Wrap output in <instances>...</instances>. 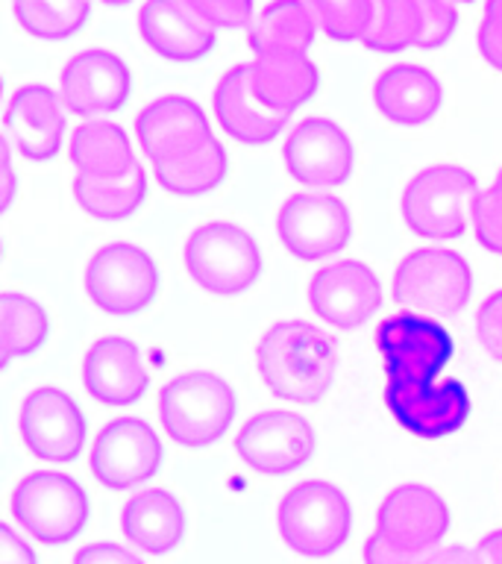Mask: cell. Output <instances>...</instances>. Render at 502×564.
<instances>
[{
  "instance_id": "cell-1",
  "label": "cell",
  "mask_w": 502,
  "mask_h": 564,
  "mask_svg": "<svg viewBox=\"0 0 502 564\" xmlns=\"http://www.w3.org/2000/svg\"><path fill=\"white\" fill-rule=\"evenodd\" d=\"M255 370L273 397L297 405H317L332 391L338 347L320 326L308 321H276L255 344Z\"/></svg>"
},
{
  "instance_id": "cell-2",
  "label": "cell",
  "mask_w": 502,
  "mask_h": 564,
  "mask_svg": "<svg viewBox=\"0 0 502 564\" xmlns=\"http://www.w3.org/2000/svg\"><path fill=\"white\" fill-rule=\"evenodd\" d=\"M156 414L176 447L206 449L236 423V388L215 370H185L159 391Z\"/></svg>"
},
{
  "instance_id": "cell-3",
  "label": "cell",
  "mask_w": 502,
  "mask_h": 564,
  "mask_svg": "<svg viewBox=\"0 0 502 564\" xmlns=\"http://www.w3.org/2000/svg\"><path fill=\"white\" fill-rule=\"evenodd\" d=\"M276 532L291 553L329 558L341 553L352 532V502L338 485L306 479L276 506Z\"/></svg>"
},
{
  "instance_id": "cell-4",
  "label": "cell",
  "mask_w": 502,
  "mask_h": 564,
  "mask_svg": "<svg viewBox=\"0 0 502 564\" xmlns=\"http://www.w3.org/2000/svg\"><path fill=\"white\" fill-rule=\"evenodd\" d=\"M183 264L197 289L215 297H238L259 282L264 271L262 247L232 220H209L183 245Z\"/></svg>"
},
{
  "instance_id": "cell-5",
  "label": "cell",
  "mask_w": 502,
  "mask_h": 564,
  "mask_svg": "<svg viewBox=\"0 0 502 564\" xmlns=\"http://www.w3.org/2000/svg\"><path fill=\"white\" fill-rule=\"evenodd\" d=\"M479 192V180L467 167L452 162L423 167L408 180L400 203L405 227L426 241H456L473 220Z\"/></svg>"
},
{
  "instance_id": "cell-6",
  "label": "cell",
  "mask_w": 502,
  "mask_h": 564,
  "mask_svg": "<svg viewBox=\"0 0 502 564\" xmlns=\"http://www.w3.org/2000/svg\"><path fill=\"white\" fill-rule=\"evenodd\" d=\"M391 294L403 312L432 317L461 315L473 297V268L465 256L447 247H421L400 259Z\"/></svg>"
},
{
  "instance_id": "cell-7",
  "label": "cell",
  "mask_w": 502,
  "mask_h": 564,
  "mask_svg": "<svg viewBox=\"0 0 502 564\" xmlns=\"http://www.w3.org/2000/svg\"><path fill=\"white\" fill-rule=\"evenodd\" d=\"M9 509L26 535L39 544L62 546L83 535L91 502L74 476L62 470H35L18 479Z\"/></svg>"
},
{
  "instance_id": "cell-8",
  "label": "cell",
  "mask_w": 502,
  "mask_h": 564,
  "mask_svg": "<svg viewBox=\"0 0 502 564\" xmlns=\"http://www.w3.org/2000/svg\"><path fill=\"white\" fill-rule=\"evenodd\" d=\"M83 285L103 315H141L159 297V264L139 245L112 241L91 253Z\"/></svg>"
},
{
  "instance_id": "cell-9",
  "label": "cell",
  "mask_w": 502,
  "mask_h": 564,
  "mask_svg": "<svg viewBox=\"0 0 502 564\" xmlns=\"http://www.w3.org/2000/svg\"><path fill=\"white\" fill-rule=\"evenodd\" d=\"M352 215L332 192H297L276 212V236L299 262L341 253L352 238Z\"/></svg>"
},
{
  "instance_id": "cell-10",
  "label": "cell",
  "mask_w": 502,
  "mask_h": 564,
  "mask_svg": "<svg viewBox=\"0 0 502 564\" xmlns=\"http://www.w3.org/2000/svg\"><path fill=\"white\" fill-rule=\"evenodd\" d=\"M165 447L144 417H114L97 432L88 449V467L109 491H132L159 474Z\"/></svg>"
},
{
  "instance_id": "cell-11",
  "label": "cell",
  "mask_w": 502,
  "mask_h": 564,
  "mask_svg": "<svg viewBox=\"0 0 502 564\" xmlns=\"http://www.w3.org/2000/svg\"><path fill=\"white\" fill-rule=\"evenodd\" d=\"M18 432L30 456L47 465H68L86 447L88 423L68 391L42 386L24 397L18 412Z\"/></svg>"
},
{
  "instance_id": "cell-12",
  "label": "cell",
  "mask_w": 502,
  "mask_h": 564,
  "mask_svg": "<svg viewBox=\"0 0 502 564\" xmlns=\"http://www.w3.org/2000/svg\"><path fill=\"white\" fill-rule=\"evenodd\" d=\"M282 162L291 180L312 192L341 188L356 171V144L341 123L312 115L291 130L282 148Z\"/></svg>"
},
{
  "instance_id": "cell-13",
  "label": "cell",
  "mask_w": 502,
  "mask_h": 564,
  "mask_svg": "<svg viewBox=\"0 0 502 564\" xmlns=\"http://www.w3.org/2000/svg\"><path fill=\"white\" fill-rule=\"evenodd\" d=\"M388 382H435L452 359V335L432 317L396 312L376 329Z\"/></svg>"
},
{
  "instance_id": "cell-14",
  "label": "cell",
  "mask_w": 502,
  "mask_h": 564,
  "mask_svg": "<svg viewBox=\"0 0 502 564\" xmlns=\"http://www.w3.org/2000/svg\"><path fill=\"white\" fill-rule=\"evenodd\" d=\"M452 527L447 500L421 482L396 485L376 511V532L385 544L408 555H432Z\"/></svg>"
},
{
  "instance_id": "cell-15",
  "label": "cell",
  "mask_w": 502,
  "mask_h": 564,
  "mask_svg": "<svg viewBox=\"0 0 502 564\" xmlns=\"http://www.w3.org/2000/svg\"><path fill=\"white\" fill-rule=\"evenodd\" d=\"M317 438L312 423L288 409H268L241 423L236 453L250 470L262 476H288L315 456Z\"/></svg>"
},
{
  "instance_id": "cell-16",
  "label": "cell",
  "mask_w": 502,
  "mask_h": 564,
  "mask_svg": "<svg viewBox=\"0 0 502 564\" xmlns=\"http://www.w3.org/2000/svg\"><path fill=\"white\" fill-rule=\"evenodd\" d=\"M308 306L324 324L352 333L379 312L382 285L373 268L361 259H338L312 276Z\"/></svg>"
},
{
  "instance_id": "cell-17",
  "label": "cell",
  "mask_w": 502,
  "mask_h": 564,
  "mask_svg": "<svg viewBox=\"0 0 502 564\" xmlns=\"http://www.w3.org/2000/svg\"><path fill=\"white\" fill-rule=\"evenodd\" d=\"M130 65L106 47L74 53L59 74V97L65 109L88 121L118 112L130 100Z\"/></svg>"
},
{
  "instance_id": "cell-18",
  "label": "cell",
  "mask_w": 502,
  "mask_h": 564,
  "mask_svg": "<svg viewBox=\"0 0 502 564\" xmlns=\"http://www.w3.org/2000/svg\"><path fill=\"white\" fill-rule=\"evenodd\" d=\"M385 405L394 421L417 438L438 441L470 417V391L461 379L447 382H388Z\"/></svg>"
},
{
  "instance_id": "cell-19",
  "label": "cell",
  "mask_w": 502,
  "mask_h": 564,
  "mask_svg": "<svg viewBox=\"0 0 502 564\" xmlns=\"http://www.w3.org/2000/svg\"><path fill=\"white\" fill-rule=\"evenodd\" d=\"M135 135H139L144 156L153 165L183 159L215 141L203 106L185 95H165L150 100L135 115Z\"/></svg>"
},
{
  "instance_id": "cell-20",
  "label": "cell",
  "mask_w": 502,
  "mask_h": 564,
  "mask_svg": "<svg viewBox=\"0 0 502 564\" xmlns=\"http://www.w3.org/2000/svg\"><path fill=\"white\" fill-rule=\"evenodd\" d=\"M65 112L68 109L62 104L59 91L42 83L21 86L9 97L7 115H3L7 141L26 162H47L65 144V132H68Z\"/></svg>"
},
{
  "instance_id": "cell-21",
  "label": "cell",
  "mask_w": 502,
  "mask_h": 564,
  "mask_svg": "<svg viewBox=\"0 0 502 564\" xmlns=\"http://www.w3.org/2000/svg\"><path fill=\"white\" fill-rule=\"evenodd\" d=\"M83 386L97 403L112 409L139 403L150 386V370L139 344L123 335H106L91 344L83 356Z\"/></svg>"
},
{
  "instance_id": "cell-22",
  "label": "cell",
  "mask_w": 502,
  "mask_h": 564,
  "mask_svg": "<svg viewBox=\"0 0 502 564\" xmlns=\"http://www.w3.org/2000/svg\"><path fill=\"white\" fill-rule=\"evenodd\" d=\"M139 33L150 51L167 62H197L218 42V30L203 21L194 0H144Z\"/></svg>"
},
{
  "instance_id": "cell-23",
  "label": "cell",
  "mask_w": 502,
  "mask_h": 564,
  "mask_svg": "<svg viewBox=\"0 0 502 564\" xmlns=\"http://www.w3.org/2000/svg\"><path fill=\"white\" fill-rule=\"evenodd\" d=\"M215 118L229 139L247 148L271 144L288 123V115L273 112L255 97L250 83V62L229 68L215 86Z\"/></svg>"
},
{
  "instance_id": "cell-24",
  "label": "cell",
  "mask_w": 502,
  "mask_h": 564,
  "mask_svg": "<svg viewBox=\"0 0 502 564\" xmlns=\"http://www.w3.org/2000/svg\"><path fill=\"white\" fill-rule=\"evenodd\" d=\"M373 106L388 123L396 127H423L444 106L440 79L423 65L400 62L391 65L373 83Z\"/></svg>"
},
{
  "instance_id": "cell-25",
  "label": "cell",
  "mask_w": 502,
  "mask_h": 564,
  "mask_svg": "<svg viewBox=\"0 0 502 564\" xmlns=\"http://www.w3.org/2000/svg\"><path fill=\"white\" fill-rule=\"evenodd\" d=\"M121 529L132 546L148 555H167L185 541L188 514L183 500L167 488H144L121 509Z\"/></svg>"
},
{
  "instance_id": "cell-26",
  "label": "cell",
  "mask_w": 502,
  "mask_h": 564,
  "mask_svg": "<svg viewBox=\"0 0 502 564\" xmlns=\"http://www.w3.org/2000/svg\"><path fill=\"white\" fill-rule=\"evenodd\" d=\"M250 83L268 109L291 118L317 95L320 70L308 59V53H255L250 62Z\"/></svg>"
},
{
  "instance_id": "cell-27",
  "label": "cell",
  "mask_w": 502,
  "mask_h": 564,
  "mask_svg": "<svg viewBox=\"0 0 502 564\" xmlns=\"http://www.w3.org/2000/svg\"><path fill=\"white\" fill-rule=\"evenodd\" d=\"M70 162L79 176L112 180L139 165L132 141L114 121H86L70 132Z\"/></svg>"
},
{
  "instance_id": "cell-28",
  "label": "cell",
  "mask_w": 502,
  "mask_h": 564,
  "mask_svg": "<svg viewBox=\"0 0 502 564\" xmlns=\"http://www.w3.org/2000/svg\"><path fill=\"white\" fill-rule=\"evenodd\" d=\"M317 18L308 0H271L247 26V42L255 53H308L317 35Z\"/></svg>"
},
{
  "instance_id": "cell-29",
  "label": "cell",
  "mask_w": 502,
  "mask_h": 564,
  "mask_svg": "<svg viewBox=\"0 0 502 564\" xmlns=\"http://www.w3.org/2000/svg\"><path fill=\"white\" fill-rule=\"evenodd\" d=\"M74 200L88 218L118 224L132 218L148 200V171L135 165L123 176L112 180H95V176H79L74 180Z\"/></svg>"
},
{
  "instance_id": "cell-30",
  "label": "cell",
  "mask_w": 502,
  "mask_h": 564,
  "mask_svg": "<svg viewBox=\"0 0 502 564\" xmlns=\"http://www.w3.org/2000/svg\"><path fill=\"white\" fill-rule=\"evenodd\" d=\"M51 338V317L39 300L26 297L21 291L0 294V352L3 368L15 359H30L42 350Z\"/></svg>"
},
{
  "instance_id": "cell-31",
  "label": "cell",
  "mask_w": 502,
  "mask_h": 564,
  "mask_svg": "<svg viewBox=\"0 0 502 564\" xmlns=\"http://www.w3.org/2000/svg\"><path fill=\"white\" fill-rule=\"evenodd\" d=\"M156 183L174 197H203L218 188L229 174V156L218 139L188 156L153 165Z\"/></svg>"
},
{
  "instance_id": "cell-32",
  "label": "cell",
  "mask_w": 502,
  "mask_h": 564,
  "mask_svg": "<svg viewBox=\"0 0 502 564\" xmlns=\"http://www.w3.org/2000/svg\"><path fill=\"white\" fill-rule=\"evenodd\" d=\"M18 26L42 42H65L88 24L91 0H9Z\"/></svg>"
},
{
  "instance_id": "cell-33",
  "label": "cell",
  "mask_w": 502,
  "mask_h": 564,
  "mask_svg": "<svg viewBox=\"0 0 502 564\" xmlns=\"http://www.w3.org/2000/svg\"><path fill=\"white\" fill-rule=\"evenodd\" d=\"M421 0H373V24L364 47L373 53L408 51L421 42Z\"/></svg>"
},
{
  "instance_id": "cell-34",
  "label": "cell",
  "mask_w": 502,
  "mask_h": 564,
  "mask_svg": "<svg viewBox=\"0 0 502 564\" xmlns=\"http://www.w3.org/2000/svg\"><path fill=\"white\" fill-rule=\"evenodd\" d=\"M308 7L332 42H364L373 24V0H308Z\"/></svg>"
},
{
  "instance_id": "cell-35",
  "label": "cell",
  "mask_w": 502,
  "mask_h": 564,
  "mask_svg": "<svg viewBox=\"0 0 502 564\" xmlns=\"http://www.w3.org/2000/svg\"><path fill=\"white\" fill-rule=\"evenodd\" d=\"M473 232L488 253L502 256V183L496 180L476 197Z\"/></svg>"
},
{
  "instance_id": "cell-36",
  "label": "cell",
  "mask_w": 502,
  "mask_h": 564,
  "mask_svg": "<svg viewBox=\"0 0 502 564\" xmlns=\"http://www.w3.org/2000/svg\"><path fill=\"white\" fill-rule=\"evenodd\" d=\"M421 42L417 51H438L456 35L458 30V9L456 0H421Z\"/></svg>"
},
{
  "instance_id": "cell-37",
  "label": "cell",
  "mask_w": 502,
  "mask_h": 564,
  "mask_svg": "<svg viewBox=\"0 0 502 564\" xmlns=\"http://www.w3.org/2000/svg\"><path fill=\"white\" fill-rule=\"evenodd\" d=\"M194 7L211 30H241L255 21L253 0H194Z\"/></svg>"
},
{
  "instance_id": "cell-38",
  "label": "cell",
  "mask_w": 502,
  "mask_h": 564,
  "mask_svg": "<svg viewBox=\"0 0 502 564\" xmlns=\"http://www.w3.org/2000/svg\"><path fill=\"white\" fill-rule=\"evenodd\" d=\"M476 335L491 359L502 361V289L488 294L476 312Z\"/></svg>"
},
{
  "instance_id": "cell-39",
  "label": "cell",
  "mask_w": 502,
  "mask_h": 564,
  "mask_svg": "<svg viewBox=\"0 0 502 564\" xmlns=\"http://www.w3.org/2000/svg\"><path fill=\"white\" fill-rule=\"evenodd\" d=\"M479 53L493 70L502 74V0L484 3L482 21H479Z\"/></svg>"
},
{
  "instance_id": "cell-40",
  "label": "cell",
  "mask_w": 502,
  "mask_h": 564,
  "mask_svg": "<svg viewBox=\"0 0 502 564\" xmlns=\"http://www.w3.org/2000/svg\"><path fill=\"white\" fill-rule=\"evenodd\" d=\"M70 564H144V558L114 541H95V544L79 546Z\"/></svg>"
},
{
  "instance_id": "cell-41",
  "label": "cell",
  "mask_w": 502,
  "mask_h": 564,
  "mask_svg": "<svg viewBox=\"0 0 502 564\" xmlns=\"http://www.w3.org/2000/svg\"><path fill=\"white\" fill-rule=\"evenodd\" d=\"M361 555H364V564H426V558H429V555L400 553V550H394L391 544H385L376 532H370Z\"/></svg>"
},
{
  "instance_id": "cell-42",
  "label": "cell",
  "mask_w": 502,
  "mask_h": 564,
  "mask_svg": "<svg viewBox=\"0 0 502 564\" xmlns=\"http://www.w3.org/2000/svg\"><path fill=\"white\" fill-rule=\"evenodd\" d=\"M0 564H39L33 546L26 544L24 535H18L9 523L0 527Z\"/></svg>"
},
{
  "instance_id": "cell-43",
  "label": "cell",
  "mask_w": 502,
  "mask_h": 564,
  "mask_svg": "<svg viewBox=\"0 0 502 564\" xmlns=\"http://www.w3.org/2000/svg\"><path fill=\"white\" fill-rule=\"evenodd\" d=\"M426 564H482V562H479L476 546L452 544V546H438V550L426 558Z\"/></svg>"
},
{
  "instance_id": "cell-44",
  "label": "cell",
  "mask_w": 502,
  "mask_h": 564,
  "mask_svg": "<svg viewBox=\"0 0 502 564\" xmlns=\"http://www.w3.org/2000/svg\"><path fill=\"white\" fill-rule=\"evenodd\" d=\"M0 171H3V209L12 206L18 192V176H15V162H12V144L3 139V148H0Z\"/></svg>"
},
{
  "instance_id": "cell-45",
  "label": "cell",
  "mask_w": 502,
  "mask_h": 564,
  "mask_svg": "<svg viewBox=\"0 0 502 564\" xmlns=\"http://www.w3.org/2000/svg\"><path fill=\"white\" fill-rule=\"evenodd\" d=\"M479 562L482 564H502V529H493L476 544Z\"/></svg>"
},
{
  "instance_id": "cell-46",
  "label": "cell",
  "mask_w": 502,
  "mask_h": 564,
  "mask_svg": "<svg viewBox=\"0 0 502 564\" xmlns=\"http://www.w3.org/2000/svg\"><path fill=\"white\" fill-rule=\"evenodd\" d=\"M97 3H103V7H130L132 0H97Z\"/></svg>"
},
{
  "instance_id": "cell-47",
  "label": "cell",
  "mask_w": 502,
  "mask_h": 564,
  "mask_svg": "<svg viewBox=\"0 0 502 564\" xmlns=\"http://www.w3.org/2000/svg\"><path fill=\"white\" fill-rule=\"evenodd\" d=\"M456 3H473V0H456Z\"/></svg>"
},
{
  "instance_id": "cell-48",
  "label": "cell",
  "mask_w": 502,
  "mask_h": 564,
  "mask_svg": "<svg viewBox=\"0 0 502 564\" xmlns=\"http://www.w3.org/2000/svg\"><path fill=\"white\" fill-rule=\"evenodd\" d=\"M496 183H502V171H500V174H496Z\"/></svg>"
}]
</instances>
